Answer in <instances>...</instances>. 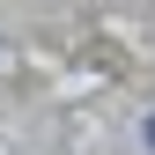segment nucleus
<instances>
[{
  "instance_id": "obj_1",
  "label": "nucleus",
  "mask_w": 155,
  "mask_h": 155,
  "mask_svg": "<svg viewBox=\"0 0 155 155\" xmlns=\"http://www.w3.org/2000/svg\"><path fill=\"white\" fill-rule=\"evenodd\" d=\"M148 140H155V118H148Z\"/></svg>"
}]
</instances>
